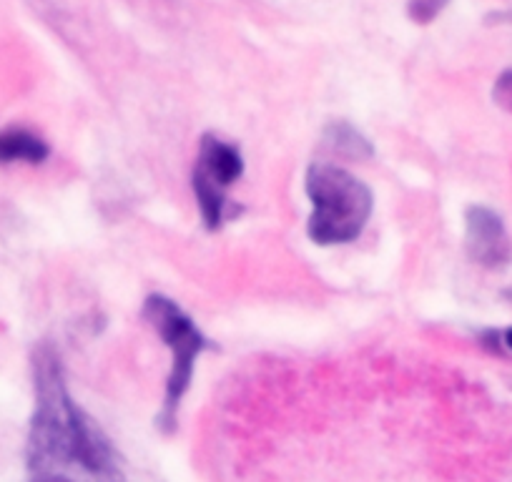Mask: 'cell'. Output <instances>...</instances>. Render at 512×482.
I'll list each match as a JSON object with an SVG mask.
<instances>
[{
	"instance_id": "8992f818",
	"label": "cell",
	"mask_w": 512,
	"mask_h": 482,
	"mask_svg": "<svg viewBox=\"0 0 512 482\" xmlns=\"http://www.w3.org/2000/svg\"><path fill=\"white\" fill-rule=\"evenodd\" d=\"M48 144L26 129H8L0 134V164L26 161V164H43L48 159Z\"/></svg>"
},
{
	"instance_id": "6da1fadb",
	"label": "cell",
	"mask_w": 512,
	"mask_h": 482,
	"mask_svg": "<svg viewBox=\"0 0 512 482\" xmlns=\"http://www.w3.org/2000/svg\"><path fill=\"white\" fill-rule=\"evenodd\" d=\"M33 390L28 482H128L111 440L73 400L51 344H38L33 352Z\"/></svg>"
},
{
	"instance_id": "52a82bcc",
	"label": "cell",
	"mask_w": 512,
	"mask_h": 482,
	"mask_svg": "<svg viewBox=\"0 0 512 482\" xmlns=\"http://www.w3.org/2000/svg\"><path fill=\"white\" fill-rule=\"evenodd\" d=\"M324 144H327L337 156H347V159H369V156H372L369 141L349 124L329 126V129L324 131Z\"/></svg>"
},
{
	"instance_id": "5b68a950",
	"label": "cell",
	"mask_w": 512,
	"mask_h": 482,
	"mask_svg": "<svg viewBox=\"0 0 512 482\" xmlns=\"http://www.w3.org/2000/svg\"><path fill=\"white\" fill-rule=\"evenodd\" d=\"M467 257L485 269H502L512 259L510 234L505 221L487 206H470L465 211Z\"/></svg>"
},
{
	"instance_id": "30bf717a",
	"label": "cell",
	"mask_w": 512,
	"mask_h": 482,
	"mask_svg": "<svg viewBox=\"0 0 512 482\" xmlns=\"http://www.w3.org/2000/svg\"><path fill=\"white\" fill-rule=\"evenodd\" d=\"M502 342H505V347L512 349V327L505 329V334H502Z\"/></svg>"
},
{
	"instance_id": "3957f363",
	"label": "cell",
	"mask_w": 512,
	"mask_h": 482,
	"mask_svg": "<svg viewBox=\"0 0 512 482\" xmlns=\"http://www.w3.org/2000/svg\"><path fill=\"white\" fill-rule=\"evenodd\" d=\"M141 317L156 329V334L164 339L171 352V372L169 380H166V397L159 415V425L166 432H171L176 425V412H179L181 400L189 392L196 357L204 349H209V339L199 332L194 319L164 294H151L144 302Z\"/></svg>"
},
{
	"instance_id": "ba28073f",
	"label": "cell",
	"mask_w": 512,
	"mask_h": 482,
	"mask_svg": "<svg viewBox=\"0 0 512 482\" xmlns=\"http://www.w3.org/2000/svg\"><path fill=\"white\" fill-rule=\"evenodd\" d=\"M447 3L450 0H410L407 11H410V18L415 23H430L440 16Z\"/></svg>"
},
{
	"instance_id": "8fae6325",
	"label": "cell",
	"mask_w": 512,
	"mask_h": 482,
	"mask_svg": "<svg viewBox=\"0 0 512 482\" xmlns=\"http://www.w3.org/2000/svg\"><path fill=\"white\" fill-rule=\"evenodd\" d=\"M502 21H505V23H510V26H512V11H507V13H502Z\"/></svg>"
},
{
	"instance_id": "277c9868",
	"label": "cell",
	"mask_w": 512,
	"mask_h": 482,
	"mask_svg": "<svg viewBox=\"0 0 512 482\" xmlns=\"http://www.w3.org/2000/svg\"><path fill=\"white\" fill-rule=\"evenodd\" d=\"M241 174H244V159L234 144L214 134L201 136L191 186H194L201 219L209 231L221 229L226 221L239 216L241 209L231 204L226 191Z\"/></svg>"
},
{
	"instance_id": "7a4b0ae2",
	"label": "cell",
	"mask_w": 512,
	"mask_h": 482,
	"mask_svg": "<svg viewBox=\"0 0 512 482\" xmlns=\"http://www.w3.org/2000/svg\"><path fill=\"white\" fill-rule=\"evenodd\" d=\"M312 214L307 231L314 244L332 247L357 239L372 216V191L347 169L329 161H317L304 179Z\"/></svg>"
},
{
	"instance_id": "9c48e42d",
	"label": "cell",
	"mask_w": 512,
	"mask_h": 482,
	"mask_svg": "<svg viewBox=\"0 0 512 482\" xmlns=\"http://www.w3.org/2000/svg\"><path fill=\"white\" fill-rule=\"evenodd\" d=\"M492 98L500 108H505L507 113H512V71H505L497 78L495 88H492Z\"/></svg>"
}]
</instances>
